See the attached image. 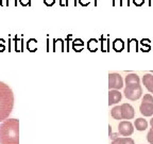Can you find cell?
Instances as JSON below:
<instances>
[{
	"label": "cell",
	"instance_id": "obj_10",
	"mask_svg": "<svg viewBox=\"0 0 153 144\" xmlns=\"http://www.w3.org/2000/svg\"><path fill=\"white\" fill-rule=\"evenodd\" d=\"M126 86H130V84H140V79H139L138 75L136 74H129L126 77Z\"/></svg>",
	"mask_w": 153,
	"mask_h": 144
},
{
	"label": "cell",
	"instance_id": "obj_26",
	"mask_svg": "<svg viewBox=\"0 0 153 144\" xmlns=\"http://www.w3.org/2000/svg\"><path fill=\"white\" fill-rule=\"evenodd\" d=\"M22 5H30V0H19Z\"/></svg>",
	"mask_w": 153,
	"mask_h": 144
},
{
	"label": "cell",
	"instance_id": "obj_29",
	"mask_svg": "<svg viewBox=\"0 0 153 144\" xmlns=\"http://www.w3.org/2000/svg\"><path fill=\"white\" fill-rule=\"evenodd\" d=\"M149 5H152V0H149Z\"/></svg>",
	"mask_w": 153,
	"mask_h": 144
},
{
	"label": "cell",
	"instance_id": "obj_25",
	"mask_svg": "<svg viewBox=\"0 0 153 144\" xmlns=\"http://www.w3.org/2000/svg\"><path fill=\"white\" fill-rule=\"evenodd\" d=\"M120 5H130V0H120Z\"/></svg>",
	"mask_w": 153,
	"mask_h": 144
},
{
	"label": "cell",
	"instance_id": "obj_22",
	"mask_svg": "<svg viewBox=\"0 0 153 144\" xmlns=\"http://www.w3.org/2000/svg\"><path fill=\"white\" fill-rule=\"evenodd\" d=\"M69 5H76V0H66V7H69Z\"/></svg>",
	"mask_w": 153,
	"mask_h": 144
},
{
	"label": "cell",
	"instance_id": "obj_14",
	"mask_svg": "<svg viewBox=\"0 0 153 144\" xmlns=\"http://www.w3.org/2000/svg\"><path fill=\"white\" fill-rule=\"evenodd\" d=\"M111 114L112 116L115 118V120H122V116H121V109H120V106H116L114 108L111 110Z\"/></svg>",
	"mask_w": 153,
	"mask_h": 144
},
{
	"label": "cell",
	"instance_id": "obj_27",
	"mask_svg": "<svg viewBox=\"0 0 153 144\" xmlns=\"http://www.w3.org/2000/svg\"><path fill=\"white\" fill-rule=\"evenodd\" d=\"M60 4L62 5V7H66V2H65V0H61Z\"/></svg>",
	"mask_w": 153,
	"mask_h": 144
},
{
	"label": "cell",
	"instance_id": "obj_23",
	"mask_svg": "<svg viewBox=\"0 0 153 144\" xmlns=\"http://www.w3.org/2000/svg\"><path fill=\"white\" fill-rule=\"evenodd\" d=\"M79 3L82 5V7H86V5H88L89 2H91V0H78Z\"/></svg>",
	"mask_w": 153,
	"mask_h": 144
},
{
	"label": "cell",
	"instance_id": "obj_4",
	"mask_svg": "<svg viewBox=\"0 0 153 144\" xmlns=\"http://www.w3.org/2000/svg\"><path fill=\"white\" fill-rule=\"evenodd\" d=\"M123 86V80L120 74L112 73L108 75V88L110 90H120Z\"/></svg>",
	"mask_w": 153,
	"mask_h": 144
},
{
	"label": "cell",
	"instance_id": "obj_7",
	"mask_svg": "<svg viewBox=\"0 0 153 144\" xmlns=\"http://www.w3.org/2000/svg\"><path fill=\"white\" fill-rule=\"evenodd\" d=\"M139 111L143 116H152L153 103H143V101H141L140 106H139Z\"/></svg>",
	"mask_w": 153,
	"mask_h": 144
},
{
	"label": "cell",
	"instance_id": "obj_21",
	"mask_svg": "<svg viewBox=\"0 0 153 144\" xmlns=\"http://www.w3.org/2000/svg\"><path fill=\"white\" fill-rule=\"evenodd\" d=\"M133 3L136 7H141L145 3V0H133Z\"/></svg>",
	"mask_w": 153,
	"mask_h": 144
},
{
	"label": "cell",
	"instance_id": "obj_9",
	"mask_svg": "<svg viewBox=\"0 0 153 144\" xmlns=\"http://www.w3.org/2000/svg\"><path fill=\"white\" fill-rule=\"evenodd\" d=\"M143 83L150 93H153V75H151V74L143 75Z\"/></svg>",
	"mask_w": 153,
	"mask_h": 144
},
{
	"label": "cell",
	"instance_id": "obj_17",
	"mask_svg": "<svg viewBox=\"0 0 153 144\" xmlns=\"http://www.w3.org/2000/svg\"><path fill=\"white\" fill-rule=\"evenodd\" d=\"M137 43H138V42H137L135 38H131V40H129V44H128L129 50H131L132 47H134L135 48V50H137Z\"/></svg>",
	"mask_w": 153,
	"mask_h": 144
},
{
	"label": "cell",
	"instance_id": "obj_19",
	"mask_svg": "<svg viewBox=\"0 0 153 144\" xmlns=\"http://www.w3.org/2000/svg\"><path fill=\"white\" fill-rule=\"evenodd\" d=\"M149 43H150V40H141V42H140V44L143 46V47H145V46H147V47H146V51L150 50V45H148Z\"/></svg>",
	"mask_w": 153,
	"mask_h": 144
},
{
	"label": "cell",
	"instance_id": "obj_24",
	"mask_svg": "<svg viewBox=\"0 0 153 144\" xmlns=\"http://www.w3.org/2000/svg\"><path fill=\"white\" fill-rule=\"evenodd\" d=\"M44 2H45V4L48 5V7H51V5L54 4L55 0H44Z\"/></svg>",
	"mask_w": 153,
	"mask_h": 144
},
{
	"label": "cell",
	"instance_id": "obj_11",
	"mask_svg": "<svg viewBox=\"0 0 153 144\" xmlns=\"http://www.w3.org/2000/svg\"><path fill=\"white\" fill-rule=\"evenodd\" d=\"M134 126L137 130L139 131H143V130H146L148 127V122H147L145 118H136L135 122H134Z\"/></svg>",
	"mask_w": 153,
	"mask_h": 144
},
{
	"label": "cell",
	"instance_id": "obj_28",
	"mask_svg": "<svg viewBox=\"0 0 153 144\" xmlns=\"http://www.w3.org/2000/svg\"><path fill=\"white\" fill-rule=\"evenodd\" d=\"M150 125H151V127L153 128V118H151V120H150Z\"/></svg>",
	"mask_w": 153,
	"mask_h": 144
},
{
	"label": "cell",
	"instance_id": "obj_13",
	"mask_svg": "<svg viewBox=\"0 0 153 144\" xmlns=\"http://www.w3.org/2000/svg\"><path fill=\"white\" fill-rule=\"evenodd\" d=\"M112 144H135L133 141V139L131 138H128V137H124V138H116L115 140H113Z\"/></svg>",
	"mask_w": 153,
	"mask_h": 144
},
{
	"label": "cell",
	"instance_id": "obj_16",
	"mask_svg": "<svg viewBox=\"0 0 153 144\" xmlns=\"http://www.w3.org/2000/svg\"><path fill=\"white\" fill-rule=\"evenodd\" d=\"M96 44H97V41H96V40H94V38L89 40L88 43H87V46H88L89 50H91V51H96V50H97V46H96Z\"/></svg>",
	"mask_w": 153,
	"mask_h": 144
},
{
	"label": "cell",
	"instance_id": "obj_1",
	"mask_svg": "<svg viewBox=\"0 0 153 144\" xmlns=\"http://www.w3.org/2000/svg\"><path fill=\"white\" fill-rule=\"evenodd\" d=\"M0 144H19V120L3 121L0 125Z\"/></svg>",
	"mask_w": 153,
	"mask_h": 144
},
{
	"label": "cell",
	"instance_id": "obj_18",
	"mask_svg": "<svg viewBox=\"0 0 153 144\" xmlns=\"http://www.w3.org/2000/svg\"><path fill=\"white\" fill-rule=\"evenodd\" d=\"M143 103H153V96L151 94H146V95L143 97Z\"/></svg>",
	"mask_w": 153,
	"mask_h": 144
},
{
	"label": "cell",
	"instance_id": "obj_15",
	"mask_svg": "<svg viewBox=\"0 0 153 144\" xmlns=\"http://www.w3.org/2000/svg\"><path fill=\"white\" fill-rule=\"evenodd\" d=\"M83 47H84V44H83V41H82V40H76V41L74 42V50L80 51V50H82V48Z\"/></svg>",
	"mask_w": 153,
	"mask_h": 144
},
{
	"label": "cell",
	"instance_id": "obj_3",
	"mask_svg": "<svg viewBox=\"0 0 153 144\" xmlns=\"http://www.w3.org/2000/svg\"><path fill=\"white\" fill-rule=\"evenodd\" d=\"M124 96L130 100H137L143 95V89H141L140 84H130L126 86L123 91Z\"/></svg>",
	"mask_w": 153,
	"mask_h": 144
},
{
	"label": "cell",
	"instance_id": "obj_5",
	"mask_svg": "<svg viewBox=\"0 0 153 144\" xmlns=\"http://www.w3.org/2000/svg\"><path fill=\"white\" fill-rule=\"evenodd\" d=\"M134 128L133 124L129 121H122L119 123V126H118V132L119 134L123 136V137H129L133 134Z\"/></svg>",
	"mask_w": 153,
	"mask_h": 144
},
{
	"label": "cell",
	"instance_id": "obj_12",
	"mask_svg": "<svg viewBox=\"0 0 153 144\" xmlns=\"http://www.w3.org/2000/svg\"><path fill=\"white\" fill-rule=\"evenodd\" d=\"M113 48H114L115 51L117 52H120V51L123 50L124 48V43L121 38H116L114 42H113Z\"/></svg>",
	"mask_w": 153,
	"mask_h": 144
},
{
	"label": "cell",
	"instance_id": "obj_20",
	"mask_svg": "<svg viewBox=\"0 0 153 144\" xmlns=\"http://www.w3.org/2000/svg\"><path fill=\"white\" fill-rule=\"evenodd\" d=\"M147 140H148L149 143L153 144V128L148 132V134H147Z\"/></svg>",
	"mask_w": 153,
	"mask_h": 144
},
{
	"label": "cell",
	"instance_id": "obj_8",
	"mask_svg": "<svg viewBox=\"0 0 153 144\" xmlns=\"http://www.w3.org/2000/svg\"><path fill=\"white\" fill-rule=\"evenodd\" d=\"M122 98V95L118 90H110L108 92V106L119 103Z\"/></svg>",
	"mask_w": 153,
	"mask_h": 144
},
{
	"label": "cell",
	"instance_id": "obj_2",
	"mask_svg": "<svg viewBox=\"0 0 153 144\" xmlns=\"http://www.w3.org/2000/svg\"><path fill=\"white\" fill-rule=\"evenodd\" d=\"M14 107V94L12 89L0 81V122L7 120Z\"/></svg>",
	"mask_w": 153,
	"mask_h": 144
},
{
	"label": "cell",
	"instance_id": "obj_6",
	"mask_svg": "<svg viewBox=\"0 0 153 144\" xmlns=\"http://www.w3.org/2000/svg\"><path fill=\"white\" fill-rule=\"evenodd\" d=\"M121 109V116L122 120H132L135 116V112H134V108L130 104H122L120 106Z\"/></svg>",
	"mask_w": 153,
	"mask_h": 144
}]
</instances>
